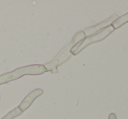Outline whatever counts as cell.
Instances as JSON below:
<instances>
[{
  "instance_id": "cell-1",
  "label": "cell",
  "mask_w": 128,
  "mask_h": 119,
  "mask_svg": "<svg viewBox=\"0 0 128 119\" xmlns=\"http://www.w3.org/2000/svg\"><path fill=\"white\" fill-rule=\"evenodd\" d=\"M113 31H114L113 27H112V25H109V26L102 29L101 31H99V32H96V33L89 36V37L85 38L84 39L81 40L80 42L76 43V44L75 45V46H73V47L71 48L70 52H71L72 54H73V53L75 55L78 54V53H80L81 51H82L87 46L92 44V43L98 42V41L103 40V39H104L107 36L110 35Z\"/></svg>"
},
{
  "instance_id": "cell-2",
  "label": "cell",
  "mask_w": 128,
  "mask_h": 119,
  "mask_svg": "<svg viewBox=\"0 0 128 119\" xmlns=\"http://www.w3.org/2000/svg\"><path fill=\"white\" fill-rule=\"evenodd\" d=\"M74 45L75 44L71 41L68 46H65V47H64L63 49L56 55V57L54 59L53 61H50V62L48 63V64L44 65L46 69L49 70V71H51L52 73H54V74L57 73V70H56L57 67L62 65V63H64L67 60H68V59L71 57L72 53H71V52H70V50H71V48L73 47L72 46H74Z\"/></svg>"
},
{
  "instance_id": "cell-3",
  "label": "cell",
  "mask_w": 128,
  "mask_h": 119,
  "mask_svg": "<svg viewBox=\"0 0 128 119\" xmlns=\"http://www.w3.org/2000/svg\"><path fill=\"white\" fill-rule=\"evenodd\" d=\"M118 18V15L117 14H115V15H113V16L112 17V18H110L108 20H105V21H104V22H102V23H100V24H98V25H94V26H91V27H90V28H87L85 31H84V33L86 34V35H90V36L91 34H94L95 32H98L99 31H101V29L103 28L104 29V27H106L108 25H110V23H112V22L115 20V18Z\"/></svg>"
},
{
  "instance_id": "cell-4",
  "label": "cell",
  "mask_w": 128,
  "mask_h": 119,
  "mask_svg": "<svg viewBox=\"0 0 128 119\" xmlns=\"http://www.w3.org/2000/svg\"><path fill=\"white\" fill-rule=\"evenodd\" d=\"M42 93H43L42 89H36V90L32 91V92L31 93V94L29 95V96H27L25 100H24L23 103H22V104L20 105V108L22 109V110H25L26 108H28V107L32 104V103L34 102V100L35 99L36 97H38L39 96H40Z\"/></svg>"
},
{
  "instance_id": "cell-5",
  "label": "cell",
  "mask_w": 128,
  "mask_h": 119,
  "mask_svg": "<svg viewBox=\"0 0 128 119\" xmlns=\"http://www.w3.org/2000/svg\"><path fill=\"white\" fill-rule=\"evenodd\" d=\"M127 22H128V13H126V14L116 18L112 23V26L113 27L114 29H118L120 26H122L123 25H124L126 23H127Z\"/></svg>"
},
{
  "instance_id": "cell-6",
  "label": "cell",
  "mask_w": 128,
  "mask_h": 119,
  "mask_svg": "<svg viewBox=\"0 0 128 119\" xmlns=\"http://www.w3.org/2000/svg\"><path fill=\"white\" fill-rule=\"evenodd\" d=\"M109 119H117V117H116L115 114L112 113V114H110V116H109Z\"/></svg>"
}]
</instances>
